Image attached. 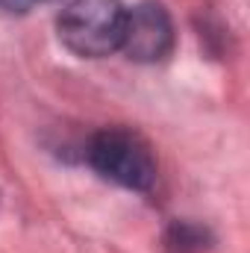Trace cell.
Returning <instances> with one entry per match:
<instances>
[{"label": "cell", "mask_w": 250, "mask_h": 253, "mask_svg": "<svg viewBox=\"0 0 250 253\" xmlns=\"http://www.w3.org/2000/svg\"><path fill=\"white\" fill-rule=\"evenodd\" d=\"M85 159L103 180L129 191H150L159 177L153 147L144 135L126 126H106L94 132L85 147Z\"/></svg>", "instance_id": "obj_1"}, {"label": "cell", "mask_w": 250, "mask_h": 253, "mask_svg": "<svg viewBox=\"0 0 250 253\" xmlns=\"http://www.w3.org/2000/svg\"><path fill=\"white\" fill-rule=\"evenodd\" d=\"M126 9L121 0H71L56 18L59 42L83 59L121 50Z\"/></svg>", "instance_id": "obj_2"}, {"label": "cell", "mask_w": 250, "mask_h": 253, "mask_svg": "<svg viewBox=\"0 0 250 253\" xmlns=\"http://www.w3.org/2000/svg\"><path fill=\"white\" fill-rule=\"evenodd\" d=\"M174 42H177L174 21L159 0H141L126 12L124 39H121V50L126 53V59L141 65L162 62L165 56H171Z\"/></svg>", "instance_id": "obj_3"}, {"label": "cell", "mask_w": 250, "mask_h": 253, "mask_svg": "<svg viewBox=\"0 0 250 253\" xmlns=\"http://www.w3.org/2000/svg\"><path fill=\"white\" fill-rule=\"evenodd\" d=\"M212 233L203 224L194 221H171V227L165 230V253H203L212 248Z\"/></svg>", "instance_id": "obj_4"}, {"label": "cell", "mask_w": 250, "mask_h": 253, "mask_svg": "<svg viewBox=\"0 0 250 253\" xmlns=\"http://www.w3.org/2000/svg\"><path fill=\"white\" fill-rule=\"evenodd\" d=\"M36 0H0V12H9V15H24L30 12Z\"/></svg>", "instance_id": "obj_5"}]
</instances>
